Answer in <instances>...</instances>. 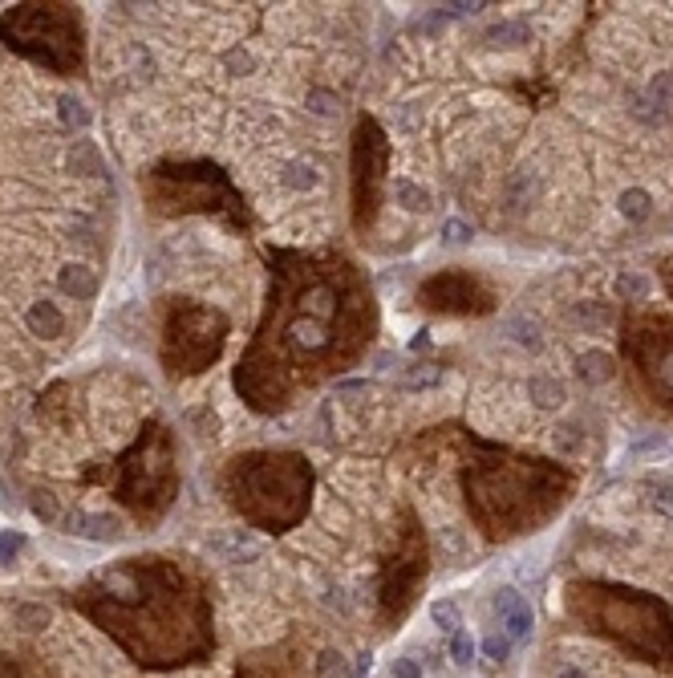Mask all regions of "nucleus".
<instances>
[{
  "mask_svg": "<svg viewBox=\"0 0 673 678\" xmlns=\"http://www.w3.org/2000/svg\"><path fill=\"white\" fill-rule=\"evenodd\" d=\"M617 350L633 394L673 419V313L628 309L620 317Z\"/></svg>",
  "mask_w": 673,
  "mask_h": 678,
  "instance_id": "5",
  "label": "nucleus"
},
{
  "mask_svg": "<svg viewBox=\"0 0 673 678\" xmlns=\"http://www.w3.org/2000/svg\"><path fill=\"white\" fill-rule=\"evenodd\" d=\"M418 443L434 447V455L450 451L459 459L462 504H467L470 524L487 541H515V536L539 533L576 495L572 467L515 451L507 443L479 439L462 423L431 427Z\"/></svg>",
  "mask_w": 673,
  "mask_h": 678,
  "instance_id": "2",
  "label": "nucleus"
},
{
  "mask_svg": "<svg viewBox=\"0 0 673 678\" xmlns=\"http://www.w3.org/2000/svg\"><path fill=\"white\" fill-rule=\"evenodd\" d=\"M414 301L431 317H487L500 309V293L475 268H439V273L422 276V284L414 289Z\"/></svg>",
  "mask_w": 673,
  "mask_h": 678,
  "instance_id": "11",
  "label": "nucleus"
},
{
  "mask_svg": "<svg viewBox=\"0 0 673 678\" xmlns=\"http://www.w3.org/2000/svg\"><path fill=\"white\" fill-rule=\"evenodd\" d=\"M0 33L8 37L13 49L37 57L41 65L61 69V74H69L82 62V33H77V21L65 5H21L5 16Z\"/></svg>",
  "mask_w": 673,
  "mask_h": 678,
  "instance_id": "8",
  "label": "nucleus"
},
{
  "mask_svg": "<svg viewBox=\"0 0 673 678\" xmlns=\"http://www.w3.org/2000/svg\"><path fill=\"white\" fill-rule=\"evenodd\" d=\"M572 605L592 630H605L633 646L637 654L653 658V663H673V617L661 602L633 589H613V585H584L572 589Z\"/></svg>",
  "mask_w": 673,
  "mask_h": 678,
  "instance_id": "4",
  "label": "nucleus"
},
{
  "mask_svg": "<svg viewBox=\"0 0 673 678\" xmlns=\"http://www.w3.org/2000/svg\"><path fill=\"white\" fill-rule=\"evenodd\" d=\"M450 654H454V663H459V666H470V663H475V642H470L462 630L450 633Z\"/></svg>",
  "mask_w": 673,
  "mask_h": 678,
  "instance_id": "15",
  "label": "nucleus"
},
{
  "mask_svg": "<svg viewBox=\"0 0 673 678\" xmlns=\"http://www.w3.org/2000/svg\"><path fill=\"white\" fill-rule=\"evenodd\" d=\"M317 674L321 678H353V666H349V658H341V654H321V663H317Z\"/></svg>",
  "mask_w": 673,
  "mask_h": 678,
  "instance_id": "14",
  "label": "nucleus"
},
{
  "mask_svg": "<svg viewBox=\"0 0 673 678\" xmlns=\"http://www.w3.org/2000/svg\"><path fill=\"white\" fill-rule=\"evenodd\" d=\"M495 613H500V622L507 625V638L520 642L531 633V605L523 602L515 589H503L500 597H495Z\"/></svg>",
  "mask_w": 673,
  "mask_h": 678,
  "instance_id": "13",
  "label": "nucleus"
},
{
  "mask_svg": "<svg viewBox=\"0 0 673 678\" xmlns=\"http://www.w3.org/2000/svg\"><path fill=\"white\" fill-rule=\"evenodd\" d=\"M174 464H171V443H167V431L159 423L143 431V439L134 443L130 455H122L118 464V495L138 512L143 520H154L167 500L174 495Z\"/></svg>",
  "mask_w": 673,
  "mask_h": 678,
  "instance_id": "9",
  "label": "nucleus"
},
{
  "mask_svg": "<svg viewBox=\"0 0 673 678\" xmlns=\"http://www.w3.org/2000/svg\"><path fill=\"white\" fill-rule=\"evenodd\" d=\"M317 492V472L301 451H243L227 464L223 495L232 508L264 533H288L304 520Z\"/></svg>",
  "mask_w": 673,
  "mask_h": 678,
  "instance_id": "3",
  "label": "nucleus"
},
{
  "mask_svg": "<svg viewBox=\"0 0 673 678\" xmlns=\"http://www.w3.org/2000/svg\"><path fill=\"white\" fill-rule=\"evenodd\" d=\"M658 276H661V289H666V297L673 301V256H666L658 264Z\"/></svg>",
  "mask_w": 673,
  "mask_h": 678,
  "instance_id": "18",
  "label": "nucleus"
},
{
  "mask_svg": "<svg viewBox=\"0 0 673 678\" xmlns=\"http://www.w3.org/2000/svg\"><path fill=\"white\" fill-rule=\"evenodd\" d=\"M434 625H442L447 633H459V610L450 602H439L434 605Z\"/></svg>",
  "mask_w": 673,
  "mask_h": 678,
  "instance_id": "16",
  "label": "nucleus"
},
{
  "mask_svg": "<svg viewBox=\"0 0 673 678\" xmlns=\"http://www.w3.org/2000/svg\"><path fill=\"white\" fill-rule=\"evenodd\" d=\"M393 674H398V678H418L422 671H418V663H414V658H401V663L393 666Z\"/></svg>",
  "mask_w": 673,
  "mask_h": 678,
  "instance_id": "19",
  "label": "nucleus"
},
{
  "mask_svg": "<svg viewBox=\"0 0 673 678\" xmlns=\"http://www.w3.org/2000/svg\"><path fill=\"white\" fill-rule=\"evenodd\" d=\"M378 325L373 284L349 252L272 248L264 313L235 366V390L256 414H281L353 370Z\"/></svg>",
  "mask_w": 673,
  "mask_h": 678,
  "instance_id": "1",
  "label": "nucleus"
},
{
  "mask_svg": "<svg viewBox=\"0 0 673 678\" xmlns=\"http://www.w3.org/2000/svg\"><path fill=\"white\" fill-rule=\"evenodd\" d=\"M426 561H431V541H426L422 520H418L414 508H401L398 536H393V553L386 561V581H381L386 602L393 605V610H401V605L410 602L414 585L426 577Z\"/></svg>",
  "mask_w": 673,
  "mask_h": 678,
  "instance_id": "12",
  "label": "nucleus"
},
{
  "mask_svg": "<svg viewBox=\"0 0 673 678\" xmlns=\"http://www.w3.org/2000/svg\"><path fill=\"white\" fill-rule=\"evenodd\" d=\"M146 195L167 215L207 212V215H220V220L235 224V228H243V232L252 228L248 204H243V195L235 191L232 179H227V171H220L215 163H167V167L151 171Z\"/></svg>",
  "mask_w": 673,
  "mask_h": 678,
  "instance_id": "6",
  "label": "nucleus"
},
{
  "mask_svg": "<svg viewBox=\"0 0 673 678\" xmlns=\"http://www.w3.org/2000/svg\"><path fill=\"white\" fill-rule=\"evenodd\" d=\"M507 650H511V638H487L483 642V654L491 658V663H503Z\"/></svg>",
  "mask_w": 673,
  "mask_h": 678,
  "instance_id": "17",
  "label": "nucleus"
},
{
  "mask_svg": "<svg viewBox=\"0 0 673 678\" xmlns=\"http://www.w3.org/2000/svg\"><path fill=\"white\" fill-rule=\"evenodd\" d=\"M227 345V317L212 305L174 301L163 325V362L171 374H199L215 366Z\"/></svg>",
  "mask_w": 673,
  "mask_h": 678,
  "instance_id": "10",
  "label": "nucleus"
},
{
  "mask_svg": "<svg viewBox=\"0 0 673 678\" xmlns=\"http://www.w3.org/2000/svg\"><path fill=\"white\" fill-rule=\"evenodd\" d=\"M390 184V138L373 115H361L349 143V224L357 236H370L386 204Z\"/></svg>",
  "mask_w": 673,
  "mask_h": 678,
  "instance_id": "7",
  "label": "nucleus"
}]
</instances>
